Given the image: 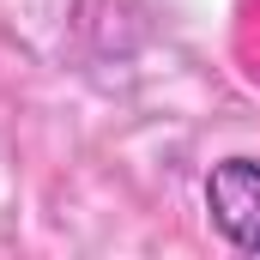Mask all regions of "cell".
<instances>
[{
	"instance_id": "1",
	"label": "cell",
	"mask_w": 260,
	"mask_h": 260,
	"mask_svg": "<svg viewBox=\"0 0 260 260\" xmlns=\"http://www.w3.org/2000/svg\"><path fill=\"white\" fill-rule=\"evenodd\" d=\"M206 212L242 254H260V157H224L206 176Z\"/></svg>"
}]
</instances>
